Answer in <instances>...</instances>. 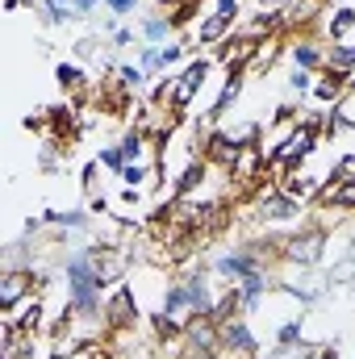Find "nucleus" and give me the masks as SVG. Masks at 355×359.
Masks as SVG:
<instances>
[{
	"instance_id": "1",
	"label": "nucleus",
	"mask_w": 355,
	"mask_h": 359,
	"mask_svg": "<svg viewBox=\"0 0 355 359\" xmlns=\"http://www.w3.org/2000/svg\"><path fill=\"white\" fill-rule=\"evenodd\" d=\"M326 247H330V230L318 217H305L297 230H288V238H280V264L314 271V268H322Z\"/></svg>"
},
{
	"instance_id": "2",
	"label": "nucleus",
	"mask_w": 355,
	"mask_h": 359,
	"mask_svg": "<svg viewBox=\"0 0 355 359\" xmlns=\"http://www.w3.org/2000/svg\"><path fill=\"white\" fill-rule=\"evenodd\" d=\"M209 67H213V59H209V55L188 59V63L176 72V92H172V104H168V109L188 113V104H192V100L201 96V88L209 84Z\"/></svg>"
},
{
	"instance_id": "3",
	"label": "nucleus",
	"mask_w": 355,
	"mask_h": 359,
	"mask_svg": "<svg viewBox=\"0 0 355 359\" xmlns=\"http://www.w3.org/2000/svg\"><path fill=\"white\" fill-rule=\"evenodd\" d=\"M138 318H142V305H138L134 288H130V284H113V288L105 292V322H109V334H113V330H134Z\"/></svg>"
},
{
	"instance_id": "4",
	"label": "nucleus",
	"mask_w": 355,
	"mask_h": 359,
	"mask_svg": "<svg viewBox=\"0 0 355 359\" xmlns=\"http://www.w3.org/2000/svg\"><path fill=\"white\" fill-rule=\"evenodd\" d=\"M326 138L322 134H314V130H305V126H297L293 134H288V142L280 147V159H272V163H284V172H297V168H309V159L318 155V147H322Z\"/></svg>"
},
{
	"instance_id": "5",
	"label": "nucleus",
	"mask_w": 355,
	"mask_h": 359,
	"mask_svg": "<svg viewBox=\"0 0 355 359\" xmlns=\"http://www.w3.org/2000/svg\"><path fill=\"white\" fill-rule=\"evenodd\" d=\"M326 46H330V42H326L322 34H293V38H288V63L318 76V72L326 67Z\"/></svg>"
},
{
	"instance_id": "6",
	"label": "nucleus",
	"mask_w": 355,
	"mask_h": 359,
	"mask_svg": "<svg viewBox=\"0 0 355 359\" xmlns=\"http://www.w3.org/2000/svg\"><path fill=\"white\" fill-rule=\"evenodd\" d=\"M222 351L230 359H255L260 355V339H255V330H251L247 318L222 322Z\"/></svg>"
},
{
	"instance_id": "7",
	"label": "nucleus",
	"mask_w": 355,
	"mask_h": 359,
	"mask_svg": "<svg viewBox=\"0 0 355 359\" xmlns=\"http://www.w3.org/2000/svg\"><path fill=\"white\" fill-rule=\"evenodd\" d=\"M4 322H13V326H21L29 334H42V326H46V292L21 297L13 309H4Z\"/></svg>"
},
{
	"instance_id": "8",
	"label": "nucleus",
	"mask_w": 355,
	"mask_h": 359,
	"mask_svg": "<svg viewBox=\"0 0 355 359\" xmlns=\"http://www.w3.org/2000/svg\"><path fill=\"white\" fill-rule=\"evenodd\" d=\"M184 351H222V326L205 313H196L188 326H184Z\"/></svg>"
},
{
	"instance_id": "9",
	"label": "nucleus",
	"mask_w": 355,
	"mask_h": 359,
	"mask_svg": "<svg viewBox=\"0 0 355 359\" xmlns=\"http://www.w3.org/2000/svg\"><path fill=\"white\" fill-rule=\"evenodd\" d=\"M29 292H38V280H34L29 268H4L0 271V313L13 309V305H17L21 297H29Z\"/></svg>"
},
{
	"instance_id": "10",
	"label": "nucleus",
	"mask_w": 355,
	"mask_h": 359,
	"mask_svg": "<svg viewBox=\"0 0 355 359\" xmlns=\"http://www.w3.org/2000/svg\"><path fill=\"white\" fill-rule=\"evenodd\" d=\"M318 34L326 42H347V38H355V4H330L326 17H322V25H318Z\"/></svg>"
},
{
	"instance_id": "11",
	"label": "nucleus",
	"mask_w": 355,
	"mask_h": 359,
	"mask_svg": "<svg viewBox=\"0 0 355 359\" xmlns=\"http://www.w3.org/2000/svg\"><path fill=\"white\" fill-rule=\"evenodd\" d=\"M330 176H318V172H309V168H297V172H288V176L280 180V192H288L293 201H301V205H314V196H318V188L326 184Z\"/></svg>"
},
{
	"instance_id": "12",
	"label": "nucleus",
	"mask_w": 355,
	"mask_h": 359,
	"mask_svg": "<svg viewBox=\"0 0 355 359\" xmlns=\"http://www.w3.org/2000/svg\"><path fill=\"white\" fill-rule=\"evenodd\" d=\"M234 34V25L226 21V17H217V13H205L196 25H192V42H196V50H213L217 42H226Z\"/></svg>"
},
{
	"instance_id": "13",
	"label": "nucleus",
	"mask_w": 355,
	"mask_h": 359,
	"mask_svg": "<svg viewBox=\"0 0 355 359\" xmlns=\"http://www.w3.org/2000/svg\"><path fill=\"white\" fill-rule=\"evenodd\" d=\"M51 230H67V234H88L92 230V209H42Z\"/></svg>"
},
{
	"instance_id": "14",
	"label": "nucleus",
	"mask_w": 355,
	"mask_h": 359,
	"mask_svg": "<svg viewBox=\"0 0 355 359\" xmlns=\"http://www.w3.org/2000/svg\"><path fill=\"white\" fill-rule=\"evenodd\" d=\"M172 38H176L172 17H163V13H147V17L138 21V42H155V46H163V42H172Z\"/></svg>"
},
{
	"instance_id": "15",
	"label": "nucleus",
	"mask_w": 355,
	"mask_h": 359,
	"mask_svg": "<svg viewBox=\"0 0 355 359\" xmlns=\"http://www.w3.org/2000/svg\"><path fill=\"white\" fill-rule=\"evenodd\" d=\"M209 172H213V163H205V159H192L184 172H180L172 184H176L180 196H196V192H205V180H209Z\"/></svg>"
},
{
	"instance_id": "16",
	"label": "nucleus",
	"mask_w": 355,
	"mask_h": 359,
	"mask_svg": "<svg viewBox=\"0 0 355 359\" xmlns=\"http://www.w3.org/2000/svg\"><path fill=\"white\" fill-rule=\"evenodd\" d=\"M284 55H288V38H284V34H272V38H264V42L255 46V59H251L247 72H267V67L280 63Z\"/></svg>"
},
{
	"instance_id": "17",
	"label": "nucleus",
	"mask_w": 355,
	"mask_h": 359,
	"mask_svg": "<svg viewBox=\"0 0 355 359\" xmlns=\"http://www.w3.org/2000/svg\"><path fill=\"white\" fill-rule=\"evenodd\" d=\"M326 72L355 76V38H347V42H330V46H326Z\"/></svg>"
},
{
	"instance_id": "18",
	"label": "nucleus",
	"mask_w": 355,
	"mask_h": 359,
	"mask_svg": "<svg viewBox=\"0 0 355 359\" xmlns=\"http://www.w3.org/2000/svg\"><path fill=\"white\" fill-rule=\"evenodd\" d=\"M351 130H355V109H347V104L326 109V142H330V138H343V134H351Z\"/></svg>"
},
{
	"instance_id": "19",
	"label": "nucleus",
	"mask_w": 355,
	"mask_h": 359,
	"mask_svg": "<svg viewBox=\"0 0 355 359\" xmlns=\"http://www.w3.org/2000/svg\"><path fill=\"white\" fill-rule=\"evenodd\" d=\"M117 80H121V88L134 92V96H147V92H151V76H147L138 63H121V67H117Z\"/></svg>"
},
{
	"instance_id": "20",
	"label": "nucleus",
	"mask_w": 355,
	"mask_h": 359,
	"mask_svg": "<svg viewBox=\"0 0 355 359\" xmlns=\"http://www.w3.org/2000/svg\"><path fill=\"white\" fill-rule=\"evenodd\" d=\"M305 339V313H293L276 326V343H301Z\"/></svg>"
},
{
	"instance_id": "21",
	"label": "nucleus",
	"mask_w": 355,
	"mask_h": 359,
	"mask_svg": "<svg viewBox=\"0 0 355 359\" xmlns=\"http://www.w3.org/2000/svg\"><path fill=\"white\" fill-rule=\"evenodd\" d=\"M138 67L155 80V76H163V63H159V46L155 42H138Z\"/></svg>"
},
{
	"instance_id": "22",
	"label": "nucleus",
	"mask_w": 355,
	"mask_h": 359,
	"mask_svg": "<svg viewBox=\"0 0 355 359\" xmlns=\"http://www.w3.org/2000/svg\"><path fill=\"white\" fill-rule=\"evenodd\" d=\"M284 84H288L293 96H309L314 84H318V76H314V72H305V67H288V80H284Z\"/></svg>"
},
{
	"instance_id": "23",
	"label": "nucleus",
	"mask_w": 355,
	"mask_h": 359,
	"mask_svg": "<svg viewBox=\"0 0 355 359\" xmlns=\"http://www.w3.org/2000/svg\"><path fill=\"white\" fill-rule=\"evenodd\" d=\"M309 355V343L301 339V343H276V347H267V355H255V359H305Z\"/></svg>"
},
{
	"instance_id": "24",
	"label": "nucleus",
	"mask_w": 355,
	"mask_h": 359,
	"mask_svg": "<svg viewBox=\"0 0 355 359\" xmlns=\"http://www.w3.org/2000/svg\"><path fill=\"white\" fill-rule=\"evenodd\" d=\"M72 55H76L80 63H92V59L100 63V38H96V34H84V38H76V42H72Z\"/></svg>"
},
{
	"instance_id": "25",
	"label": "nucleus",
	"mask_w": 355,
	"mask_h": 359,
	"mask_svg": "<svg viewBox=\"0 0 355 359\" xmlns=\"http://www.w3.org/2000/svg\"><path fill=\"white\" fill-rule=\"evenodd\" d=\"M96 163H100L105 172H113V176H121V168H126V159H121V147H117V142H109V147H100V151H96Z\"/></svg>"
},
{
	"instance_id": "26",
	"label": "nucleus",
	"mask_w": 355,
	"mask_h": 359,
	"mask_svg": "<svg viewBox=\"0 0 355 359\" xmlns=\"http://www.w3.org/2000/svg\"><path fill=\"white\" fill-rule=\"evenodd\" d=\"M38 13H42V21H46V25H67V21H76L72 4H46V0H42V8H38Z\"/></svg>"
},
{
	"instance_id": "27",
	"label": "nucleus",
	"mask_w": 355,
	"mask_h": 359,
	"mask_svg": "<svg viewBox=\"0 0 355 359\" xmlns=\"http://www.w3.org/2000/svg\"><path fill=\"white\" fill-rule=\"evenodd\" d=\"M330 180H339V184H351V180H355V151H347V155H339V159H335Z\"/></svg>"
},
{
	"instance_id": "28",
	"label": "nucleus",
	"mask_w": 355,
	"mask_h": 359,
	"mask_svg": "<svg viewBox=\"0 0 355 359\" xmlns=\"http://www.w3.org/2000/svg\"><path fill=\"white\" fill-rule=\"evenodd\" d=\"M213 13L226 17L230 25H239V21H243V0H213Z\"/></svg>"
},
{
	"instance_id": "29",
	"label": "nucleus",
	"mask_w": 355,
	"mask_h": 359,
	"mask_svg": "<svg viewBox=\"0 0 355 359\" xmlns=\"http://www.w3.org/2000/svg\"><path fill=\"white\" fill-rule=\"evenodd\" d=\"M105 8H109V17H130V13H138V0H105Z\"/></svg>"
},
{
	"instance_id": "30",
	"label": "nucleus",
	"mask_w": 355,
	"mask_h": 359,
	"mask_svg": "<svg viewBox=\"0 0 355 359\" xmlns=\"http://www.w3.org/2000/svg\"><path fill=\"white\" fill-rule=\"evenodd\" d=\"M96 172H100V163H96V159H88V163H84V172H80V184H84V192H88V196H96Z\"/></svg>"
},
{
	"instance_id": "31",
	"label": "nucleus",
	"mask_w": 355,
	"mask_h": 359,
	"mask_svg": "<svg viewBox=\"0 0 355 359\" xmlns=\"http://www.w3.org/2000/svg\"><path fill=\"white\" fill-rule=\"evenodd\" d=\"M142 196H147V188H130V184H121V196H117V201H121L126 209H134V205H142Z\"/></svg>"
},
{
	"instance_id": "32",
	"label": "nucleus",
	"mask_w": 355,
	"mask_h": 359,
	"mask_svg": "<svg viewBox=\"0 0 355 359\" xmlns=\"http://www.w3.org/2000/svg\"><path fill=\"white\" fill-rule=\"evenodd\" d=\"M134 38H138V29H130V25H117V29L109 34V42H113V46H130Z\"/></svg>"
},
{
	"instance_id": "33",
	"label": "nucleus",
	"mask_w": 355,
	"mask_h": 359,
	"mask_svg": "<svg viewBox=\"0 0 355 359\" xmlns=\"http://www.w3.org/2000/svg\"><path fill=\"white\" fill-rule=\"evenodd\" d=\"M305 359H339V347L335 343H318V347H309Z\"/></svg>"
},
{
	"instance_id": "34",
	"label": "nucleus",
	"mask_w": 355,
	"mask_h": 359,
	"mask_svg": "<svg viewBox=\"0 0 355 359\" xmlns=\"http://www.w3.org/2000/svg\"><path fill=\"white\" fill-rule=\"evenodd\" d=\"M96 4H100V0H72V13H76V21H80V17H92V13H96Z\"/></svg>"
},
{
	"instance_id": "35",
	"label": "nucleus",
	"mask_w": 355,
	"mask_h": 359,
	"mask_svg": "<svg viewBox=\"0 0 355 359\" xmlns=\"http://www.w3.org/2000/svg\"><path fill=\"white\" fill-rule=\"evenodd\" d=\"M88 209H92V213H100V217H105V213H109L113 205H109V196H100V192H96V196H88Z\"/></svg>"
},
{
	"instance_id": "36",
	"label": "nucleus",
	"mask_w": 355,
	"mask_h": 359,
	"mask_svg": "<svg viewBox=\"0 0 355 359\" xmlns=\"http://www.w3.org/2000/svg\"><path fill=\"white\" fill-rule=\"evenodd\" d=\"M84 359H117L113 351H105V343H92L88 351H84Z\"/></svg>"
},
{
	"instance_id": "37",
	"label": "nucleus",
	"mask_w": 355,
	"mask_h": 359,
	"mask_svg": "<svg viewBox=\"0 0 355 359\" xmlns=\"http://www.w3.org/2000/svg\"><path fill=\"white\" fill-rule=\"evenodd\" d=\"M180 359H226V351H180Z\"/></svg>"
},
{
	"instance_id": "38",
	"label": "nucleus",
	"mask_w": 355,
	"mask_h": 359,
	"mask_svg": "<svg viewBox=\"0 0 355 359\" xmlns=\"http://www.w3.org/2000/svg\"><path fill=\"white\" fill-rule=\"evenodd\" d=\"M21 4H25V0H4V8H8V13H17Z\"/></svg>"
},
{
	"instance_id": "39",
	"label": "nucleus",
	"mask_w": 355,
	"mask_h": 359,
	"mask_svg": "<svg viewBox=\"0 0 355 359\" xmlns=\"http://www.w3.org/2000/svg\"><path fill=\"white\" fill-rule=\"evenodd\" d=\"M46 4H72V0H46Z\"/></svg>"
},
{
	"instance_id": "40",
	"label": "nucleus",
	"mask_w": 355,
	"mask_h": 359,
	"mask_svg": "<svg viewBox=\"0 0 355 359\" xmlns=\"http://www.w3.org/2000/svg\"><path fill=\"white\" fill-rule=\"evenodd\" d=\"M351 96H355V92H351Z\"/></svg>"
}]
</instances>
